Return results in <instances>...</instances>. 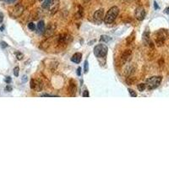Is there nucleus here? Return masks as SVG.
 I'll return each instance as SVG.
<instances>
[{
  "instance_id": "nucleus-1",
  "label": "nucleus",
  "mask_w": 169,
  "mask_h": 169,
  "mask_svg": "<svg viewBox=\"0 0 169 169\" xmlns=\"http://www.w3.org/2000/svg\"><path fill=\"white\" fill-rule=\"evenodd\" d=\"M119 9L117 6L112 7L106 14V16L104 17V22L106 24H112L113 22H114V20L119 15Z\"/></svg>"
},
{
  "instance_id": "nucleus-2",
  "label": "nucleus",
  "mask_w": 169,
  "mask_h": 169,
  "mask_svg": "<svg viewBox=\"0 0 169 169\" xmlns=\"http://www.w3.org/2000/svg\"><path fill=\"white\" fill-rule=\"evenodd\" d=\"M162 78L161 76H152V77L149 78L146 80V86L149 90H153L155 89L160 86Z\"/></svg>"
},
{
  "instance_id": "nucleus-3",
  "label": "nucleus",
  "mask_w": 169,
  "mask_h": 169,
  "mask_svg": "<svg viewBox=\"0 0 169 169\" xmlns=\"http://www.w3.org/2000/svg\"><path fill=\"white\" fill-rule=\"evenodd\" d=\"M108 47L105 44H98L94 47V54L97 58H105L107 54Z\"/></svg>"
},
{
  "instance_id": "nucleus-4",
  "label": "nucleus",
  "mask_w": 169,
  "mask_h": 169,
  "mask_svg": "<svg viewBox=\"0 0 169 169\" xmlns=\"http://www.w3.org/2000/svg\"><path fill=\"white\" fill-rule=\"evenodd\" d=\"M24 12V7L21 5H17L14 6L13 9L10 10V15L13 18H18Z\"/></svg>"
},
{
  "instance_id": "nucleus-5",
  "label": "nucleus",
  "mask_w": 169,
  "mask_h": 169,
  "mask_svg": "<svg viewBox=\"0 0 169 169\" xmlns=\"http://www.w3.org/2000/svg\"><path fill=\"white\" fill-rule=\"evenodd\" d=\"M167 38V34L165 30H161L159 32H157V36L155 38V42L157 44V46H162L164 44V41Z\"/></svg>"
},
{
  "instance_id": "nucleus-6",
  "label": "nucleus",
  "mask_w": 169,
  "mask_h": 169,
  "mask_svg": "<svg viewBox=\"0 0 169 169\" xmlns=\"http://www.w3.org/2000/svg\"><path fill=\"white\" fill-rule=\"evenodd\" d=\"M104 17H105V16H104V9H99L94 13L93 20H94V21H95L96 23L101 24L102 22V20H104Z\"/></svg>"
},
{
  "instance_id": "nucleus-7",
  "label": "nucleus",
  "mask_w": 169,
  "mask_h": 169,
  "mask_svg": "<svg viewBox=\"0 0 169 169\" xmlns=\"http://www.w3.org/2000/svg\"><path fill=\"white\" fill-rule=\"evenodd\" d=\"M59 0H52L50 5L48 6L47 9H49V12L51 14H54L58 12L59 9Z\"/></svg>"
},
{
  "instance_id": "nucleus-8",
  "label": "nucleus",
  "mask_w": 169,
  "mask_h": 169,
  "mask_svg": "<svg viewBox=\"0 0 169 169\" xmlns=\"http://www.w3.org/2000/svg\"><path fill=\"white\" fill-rule=\"evenodd\" d=\"M134 16H135V18L137 19L138 20H140V21L143 20L146 17V10H145V9L142 6L137 7L136 9H135V12H134Z\"/></svg>"
},
{
  "instance_id": "nucleus-9",
  "label": "nucleus",
  "mask_w": 169,
  "mask_h": 169,
  "mask_svg": "<svg viewBox=\"0 0 169 169\" xmlns=\"http://www.w3.org/2000/svg\"><path fill=\"white\" fill-rule=\"evenodd\" d=\"M55 30H56V26H55L54 25H49V26H47L46 30L43 32V36L46 37V38H49V37H51L54 34Z\"/></svg>"
},
{
  "instance_id": "nucleus-10",
  "label": "nucleus",
  "mask_w": 169,
  "mask_h": 169,
  "mask_svg": "<svg viewBox=\"0 0 169 169\" xmlns=\"http://www.w3.org/2000/svg\"><path fill=\"white\" fill-rule=\"evenodd\" d=\"M31 88L34 91H37L39 92L42 89V83L38 80H35V79H32L31 80Z\"/></svg>"
},
{
  "instance_id": "nucleus-11",
  "label": "nucleus",
  "mask_w": 169,
  "mask_h": 169,
  "mask_svg": "<svg viewBox=\"0 0 169 169\" xmlns=\"http://www.w3.org/2000/svg\"><path fill=\"white\" fill-rule=\"evenodd\" d=\"M131 55H132V52L130 50L124 51L122 56H121V62H122V64H125L126 62H128V60H130Z\"/></svg>"
},
{
  "instance_id": "nucleus-12",
  "label": "nucleus",
  "mask_w": 169,
  "mask_h": 169,
  "mask_svg": "<svg viewBox=\"0 0 169 169\" xmlns=\"http://www.w3.org/2000/svg\"><path fill=\"white\" fill-rule=\"evenodd\" d=\"M77 92V86L74 80H70L69 86V93L70 96H75V93Z\"/></svg>"
},
{
  "instance_id": "nucleus-13",
  "label": "nucleus",
  "mask_w": 169,
  "mask_h": 169,
  "mask_svg": "<svg viewBox=\"0 0 169 169\" xmlns=\"http://www.w3.org/2000/svg\"><path fill=\"white\" fill-rule=\"evenodd\" d=\"M81 59H82V54L80 53H76L72 56L71 58V61L75 63V64H80L81 62Z\"/></svg>"
},
{
  "instance_id": "nucleus-14",
  "label": "nucleus",
  "mask_w": 169,
  "mask_h": 169,
  "mask_svg": "<svg viewBox=\"0 0 169 169\" xmlns=\"http://www.w3.org/2000/svg\"><path fill=\"white\" fill-rule=\"evenodd\" d=\"M70 40H71V37H69V35H67V34H62L59 37V41L60 43H66V42H68Z\"/></svg>"
},
{
  "instance_id": "nucleus-15",
  "label": "nucleus",
  "mask_w": 169,
  "mask_h": 169,
  "mask_svg": "<svg viewBox=\"0 0 169 169\" xmlns=\"http://www.w3.org/2000/svg\"><path fill=\"white\" fill-rule=\"evenodd\" d=\"M44 30H45V23L43 20H40L37 24V32L41 33V32H44Z\"/></svg>"
},
{
  "instance_id": "nucleus-16",
  "label": "nucleus",
  "mask_w": 169,
  "mask_h": 169,
  "mask_svg": "<svg viewBox=\"0 0 169 169\" xmlns=\"http://www.w3.org/2000/svg\"><path fill=\"white\" fill-rule=\"evenodd\" d=\"M143 41L146 43H148L150 41V32H145L144 35H143Z\"/></svg>"
},
{
  "instance_id": "nucleus-17",
  "label": "nucleus",
  "mask_w": 169,
  "mask_h": 169,
  "mask_svg": "<svg viewBox=\"0 0 169 169\" xmlns=\"http://www.w3.org/2000/svg\"><path fill=\"white\" fill-rule=\"evenodd\" d=\"M112 40V38L109 36H106V35H102L100 38L101 41H103V42H108Z\"/></svg>"
},
{
  "instance_id": "nucleus-18",
  "label": "nucleus",
  "mask_w": 169,
  "mask_h": 169,
  "mask_svg": "<svg viewBox=\"0 0 169 169\" xmlns=\"http://www.w3.org/2000/svg\"><path fill=\"white\" fill-rule=\"evenodd\" d=\"M51 1H52V0H44V2H43V4H42V8H43V9H47L49 5H50Z\"/></svg>"
},
{
  "instance_id": "nucleus-19",
  "label": "nucleus",
  "mask_w": 169,
  "mask_h": 169,
  "mask_svg": "<svg viewBox=\"0 0 169 169\" xmlns=\"http://www.w3.org/2000/svg\"><path fill=\"white\" fill-rule=\"evenodd\" d=\"M27 26H28V29H29V30H31V31H32V32L36 30V25L33 23V22H30V23H28Z\"/></svg>"
},
{
  "instance_id": "nucleus-20",
  "label": "nucleus",
  "mask_w": 169,
  "mask_h": 169,
  "mask_svg": "<svg viewBox=\"0 0 169 169\" xmlns=\"http://www.w3.org/2000/svg\"><path fill=\"white\" fill-rule=\"evenodd\" d=\"M146 88V84H140V85H138V90L140 91V92H143V91H145V89Z\"/></svg>"
},
{
  "instance_id": "nucleus-21",
  "label": "nucleus",
  "mask_w": 169,
  "mask_h": 169,
  "mask_svg": "<svg viewBox=\"0 0 169 169\" xmlns=\"http://www.w3.org/2000/svg\"><path fill=\"white\" fill-rule=\"evenodd\" d=\"M15 56H16V59L18 60H21L24 58L23 53H20V52H16V53H15Z\"/></svg>"
},
{
  "instance_id": "nucleus-22",
  "label": "nucleus",
  "mask_w": 169,
  "mask_h": 169,
  "mask_svg": "<svg viewBox=\"0 0 169 169\" xmlns=\"http://www.w3.org/2000/svg\"><path fill=\"white\" fill-rule=\"evenodd\" d=\"M128 92H129V94H130V96H132V97H136L137 96V94H136V92H134V91H133L132 89H128Z\"/></svg>"
},
{
  "instance_id": "nucleus-23",
  "label": "nucleus",
  "mask_w": 169,
  "mask_h": 169,
  "mask_svg": "<svg viewBox=\"0 0 169 169\" xmlns=\"http://www.w3.org/2000/svg\"><path fill=\"white\" fill-rule=\"evenodd\" d=\"M84 69H85V73H87L89 71V65H88V61L87 60H86V62H85Z\"/></svg>"
},
{
  "instance_id": "nucleus-24",
  "label": "nucleus",
  "mask_w": 169,
  "mask_h": 169,
  "mask_svg": "<svg viewBox=\"0 0 169 169\" xmlns=\"http://www.w3.org/2000/svg\"><path fill=\"white\" fill-rule=\"evenodd\" d=\"M19 70H20V69H19V67H15L14 69V76H16V77H18L19 76Z\"/></svg>"
},
{
  "instance_id": "nucleus-25",
  "label": "nucleus",
  "mask_w": 169,
  "mask_h": 169,
  "mask_svg": "<svg viewBox=\"0 0 169 169\" xmlns=\"http://www.w3.org/2000/svg\"><path fill=\"white\" fill-rule=\"evenodd\" d=\"M0 46H1L2 48H6V47H8V44H7L5 41H1V42H0Z\"/></svg>"
},
{
  "instance_id": "nucleus-26",
  "label": "nucleus",
  "mask_w": 169,
  "mask_h": 169,
  "mask_svg": "<svg viewBox=\"0 0 169 169\" xmlns=\"http://www.w3.org/2000/svg\"><path fill=\"white\" fill-rule=\"evenodd\" d=\"M3 1L5 2V3H7V4H14L17 0H3Z\"/></svg>"
},
{
  "instance_id": "nucleus-27",
  "label": "nucleus",
  "mask_w": 169,
  "mask_h": 169,
  "mask_svg": "<svg viewBox=\"0 0 169 169\" xmlns=\"http://www.w3.org/2000/svg\"><path fill=\"white\" fill-rule=\"evenodd\" d=\"M83 97H89V92H88V91H85V92H84V93H83Z\"/></svg>"
},
{
  "instance_id": "nucleus-28",
  "label": "nucleus",
  "mask_w": 169,
  "mask_h": 169,
  "mask_svg": "<svg viewBox=\"0 0 169 169\" xmlns=\"http://www.w3.org/2000/svg\"><path fill=\"white\" fill-rule=\"evenodd\" d=\"M41 96H42V97H52V96H53V95H49V94H46V93H45V94H42Z\"/></svg>"
},
{
  "instance_id": "nucleus-29",
  "label": "nucleus",
  "mask_w": 169,
  "mask_h": 169,
  "mask_svg": "<svg viewBox=\"0 0 169 169\" xmlns=\"http://www.w3.org/2000/svg\"><path fill=\"white\" fill-rule=\"evenodd\" d=\"M3 20H4V14L3 13H0V24L3 23Z\"/></svg>"
},
{
  "instance_id": "nucleus-30",
  "label": "nucleus",
  "mask_w": 169,
  "mask_h": 169,
  "mask_svg": "<svg viewBox=\"0 0 169 169\" xmlns=\"http://www.w3.org/2000/svg\"><path fill=\"white\" fill-rule=\"evenodd\" d=\"M80 74H81V68H80V67H79V68L77 69V75L80 76Z\"/></svg>"
},
{
  "instance_id": "nucleus-31",
  "label": "nucleus",
  "mask_w": 169,
  "mask_h": 169,
  "mask_svg": "<svg viewBox=\"0 0 169 169\" xmlns=\"http://www.w3.org/2000/svg\"><path fill=\"white\" fill-rule=\"evenodd\" d=\"M5 90H6L7 92H11V91H12V87L10 86H7L6 88H5Z\"/></svg>"
},
{
  "instance_id": "nucleus-32",
  "label": "nucleus",
  "mask_w": 169,
  "mask_h": 169,
  "mask_svg": "<svg viewBox=\"0 0 169 169\" xmlns=\"http://www.w3.org/2000/svg\"><path fill=\"white\" fill-rule=\"evenodd\" d=\"M5 82L8 83V84L11 82V78L9 77H9H6V79H5Z\"/></svg>"
},
{
  "instance_id": "nucleus-33",
  "label": "nucleus",
  "mask_w": 169,
  "mask_h": 169,
  "mask_svg": "<svg viewBox=\"0 0 169 169\" xmlns=\"http://www.w3.org/2000/svg\"><path fill=\"white\" fill-rule=\"evenodd\" d=\"M164 13H165V14H169V6H168V7H167V8H166V9H165Z\"/></svg>"
},
{
  "instance_id": "nucleus-34",
  "label": "nucleus",
  "mask_w": 169,
  "mask_h": 169,
  "mask_svg": "<svg viewBox=\"0 0 169 169\" xmlns=\"http://www.w3.org/2000/svg\"><path fill=\"white\" fill-rule=\"evenodd\" d=\"M154 6H155V9H159V7H158V5H157V3L156 2H154Z\"/></svg>"
},
{
  "instance_id": "nucleus-35",
  "label": "nucleus",
  "mask_w": 169,
  "mask_h": 169,
  "mask_svg": "<svg viewBox=\"0 0 169 169\" xmlns=\"http://www.w3.org/2000/svg\"><path fill=\"white\" fill-rule=\"evenodd\" d=\"M26 80H27V77H26V76H24V77H23V81H25V82H26Z\"/></svg>"
},
{
  "instance_id": "nucleus-36",
  "label": "nucleus",
  "mask_w": 169,
  "mask_h": 169,
  "mask_svg": "<svg viewBox=\"0 0 169 169\" xmlns=\"http://www.w3.org/2000/svg\"><path fill=\"white\" fill-rule=\"evenodd\" d=\"M4 29H5V26H1V28H0V30H1L2 32H3V30H4Z\"/></svg>"
},
{
  "instance_id": "nucleus-37",
  "label": "nucleus",
  "mask_w": 169,
  "mask_h": 169,
  "mask_svg": "<svg viewBox=\"0 0 169 169\" xmlns=\"http://www.w3.org/2000/svg\"><path fill=\"white\" fill-rule=\"evenodd\" d=\"M89 1H90V0H83L84 3H87V2H89Z\"/></svg>"
},
{
  "instance_id": "nucleus-38",
  "label": "nucleus",
  "mask_w": 169,
  "mask_h": 169,
  "mask_svg": "<svg viewBox=\"0 0 169 169\" xmlns=\"http://www.w3.org/2000/svg\"><path fill=\"white\" fill-rule=\"evenodd\" d=\"M38 1H40V2H42V1H44V0H38Z\"/></svg>"
},
{
  "instance_id": "nucleus-39",
  "label": "nucleus",
  "mask_w": 169,
  "mask_h": 169,
  "mask_svg": "<svg viewBox=\"0 0 169 169\" xmlns=\"http://www.w3.org/2000/svg\"><path fill=\"white\" fill-rule=\"evenodd\" d=\"M122 1H128V0H122Z\"/></svg>"
}]
</instances>
